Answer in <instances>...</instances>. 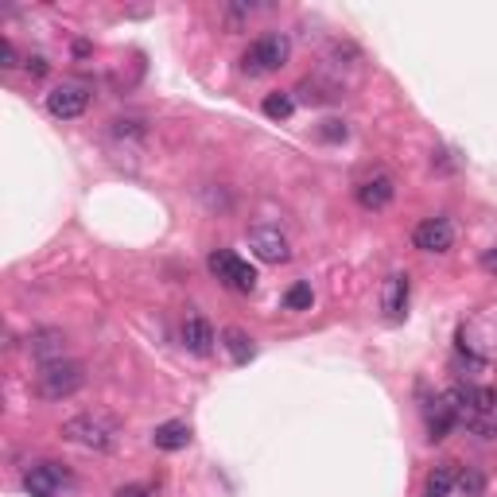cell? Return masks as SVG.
Returning a JSON list of instances; mask_svg holds the SVG:
<instances>
[{
	"instance_id": "cell-22",
	"label": "cell",
	"mask_w": 497,
	"mask_h": 497,
	"mask_svg": "<svg viewBox=\"0 0 497 497\" xmlns=\"http://www.w3.org/2000/svg\"><path fill=\"white\" fill-rule=\"evenodd\" d=\"M0 58H4V63H0L4 70H12V66H16V47H12L8 39H4V47H0Z\"/></svg>"
},
{
	"instance_id": "cell-13",
	"label": "cell",
	"mask_w": 497,
	"mask_h": 497,
	"mask_svg": "<svg viewBox=\"0 0 497 497\" xmlns=\"http://www.w3.org/2000/svg\"><path fill=\"white\" fill-rule=\"evenodd\" d=\"M152 443H156V451H183L191 443V428L183 420H168L152 432Z\"/></svg>"
},
{
	"instance_id": "cell-18",
	"label": "cell",
	"mask_w": 497,
	"mask_h": 497,
	"mask_svg": "<svg viewBox=\"0 0 497 497\" xmlns=\"http://www.w3.org/2000/svg\"><path fill=\"white\" fill-rule=\"evenodd\" d=\"M311 303H315V292H311V283H303V280L283 292V307H288V311H311Z\"/></svg>"
},
{
	"instance_id": "cell-5",
	"label": "cell",
	"mask_w": 497,
	"mask_h": 497,
	"mask_svg": "<svg viewBox=\"0 0 497 497\" xmlns=\"http://www.w3.org/2000/svg\"><path fill=\"white\" fill-rule=\"evenodd\" d=\"M86 105H90V90L82 82H63V86L47 93V113L58 117V121H74V117L86 113Z\"/></svg>"
},
{
	"instance_id": "cell-17",
	"label": "cell",
	"mask_w": 497,
	"mask_h": 497,
	"mask_svg": "<svg viewBox=\"0 0 497 497\" xmlns=\"http://www.w3.org/2000/svg\"><path fill=\"white\" fill-rule=\"evenodd\" d=\"M260 109H265L268 121H288V117L295 113V98H292V93H268Z\"/></svg>"
},
{
	"instance_id": "cell-3",
	"label": "cell",
	"mask_w": 497,
	"mask_h": 497,
	"mask_svg": "<svg viewBox=\"0 0 497 497\" xmlns=\"http://www.w3.org/2000/svg\"><path fill=\"white\" fill-rule=\"evenodd\" d=\"M63 440L86 447V451H109L117 443V428L101 416H74L63 423Z\"/></svg>"
},
{
	"instance_id": "cell-15",
	"label": "cell",
	"mask_w": 497,
	"mask_h": 497,
	"mask_svg": "<svg viewBox=\"0 0 497 497\" xmlns=\"http://www.w3.org/2000/svg\"><path fill=\"white\" fill-rule=\"evenodd\" d=\"M222 346L230 350V358L238 362V365H245V362H253V358H257V346H253V338H248L245 330H238V327H230L226 335H222Z\"/></svg>"
},
{
	"instance_id": "cell-20",
	"label": "cell",
	"mask_w": 497,
	"mask_h": 497,
	"mask_svg": "<svg viewBox=\"0 0 497 497\" xmlns=\"http://www.w3.org/2000/svg\"><path fill=\"white\" fill-rule=\"evenodd\" d=\"M458 486H463V493H482V486H486V482H482V475H475V470H470V475H463V482H458Z\"/></svg>"
},
{
	"instance_id": "cell-11",
	"label": "cell",
	"mask_w": 497,
	"mask_h": 497,
	"mask_svg": "<svg viewBox=\"0 0 497 497\" xmlns=\"http://www.w3.org/2000/svg\"><path fill=\"white\" fill-rule=\"evenodd\" d=\"M214 342H218V338H214V327H210L203 315H191V318L183 323V346L191 350L195 358H206V353L214 350Z\"/></svg>"
},
{
	"instance_id": "cell-24",
	"label": "cell",
	"mask_w": 497,
	"mask_h": 497,
	"mask_svg": "<svg viewBox=\"0 0 497 497\" xmlns=\"http://www.w3.org/2000/svg\"><path fill=\"white\" fill-rule=\"evenodd\" d=\"M28 70H31V74H35V78H39V74H47V63H43V58H39V55H35V58H28Z\"/></svg>"
},
{
	"instance_id": "cell-9",
	"label": "cell",
	"mask_w": 497,
	"mask_h": 497,
	"mask_svg": "<svg viewBox=\"0 0 497 497\" xmlns=\"http://www.w3.org/2000/svg\"><path fill=\"white\" fill-rule=\"evenodd\" d=\"M412 241H416V248H423V253H447V248L455 245V226L447 218H428L416 226Z\"/></svg>"
},
{
	"instance_id": "cell-14",
	"label": "cell",
	"mask_w": 497,
	"mask_h": 497,
	"mask_svg": "<svg viewBox=\"0 0 497 497\" xmlns=\"http://www.w3.org/2000/svg\"><path fill=\"white\" fill-rule=\"evenodd\" d=\"M381 307L393 318L405 315V307H408V276H400V272H393V276L385 280V288H381Z\"/></svg>"
},
{
	"instance_id": "cell-7",
	"label": "cell",
	"mask_w": 497,
	"mask_h": 497,
	"mask_svg": "<svg viewBox=\"0 0 497 497\" xmlns=\"http://www.w3.org/2000/svg\"><path fill=\"white\" fill-rule=\"evenodd\" d=\"M248 248H253L265 265H283V260L292 257V245L276 226H253L248 230Z\"/></svg>"
},
{
	"instance_id": "cell-23",
	"label": "cell",
	"mask_w": 497,
	"mask_h": 497,
	"mask_svg": "<svg viewBox=\"0 0 497 497\" xmlns=\"http://www.w3.org/2000/svg\"><path fill=\"white\" fill-rule=\"evenodd\" d=\"M482 268H486L490 276H497V248H486V257H482Z\"/></svg>"
},
{
	"instance_id": "cell-10",
	"label": "cell",
	"mask_w": 497,
	"mask_h": 497,
	"mask_svg": "<svg viewBox=\"0 0 497 497\" xmlns=\"http://www.w3.org/2000/svg\"><path fill=\"white\" fill-rule=\"evenodd\" d=\"M455 423H458V412H455V405H451V397L432 400V405H428V440H432V443L447 440Z\"/></svg>"
},
{
	"instance_id": "cell-21",
	"label": "cell",
	"mask_w": 497,
	"mask_h": 497,
	"mask_svg": "<svg viewBox=\"0 0 497 497\" xmlns=\"http://www.w3.org/2000/svg\"><path fill=\"white\" fill-rule=\"evenodd\" d=\"M113 497H156V493H152L148 486H121V490H117Z\"/></svg>"
},
{
	"instance_id": "cell-16",
	"label": "cell",
	"mask_w": 497,
	"mask_h": 497,
	"mask_svg": "<svg viewBox=\"0 0 497 497\" xmlns=\"http://www.w3.org/2000/svg\"><path fill=\"white\" fill-rule=\"evenodd\" d=\"M455 486V466L451 463H443V466H435L428 482H423V497H447Z\"/></svg>"
},
{
	"instance_id": "cell-8",
	"label": "cell",
	"mask_w": 497,
	"mask_h": 497,
	"mask_svg": "<svg viewBox=\"0 0 497 497\" xmlns=\"http://www.w3.org/2000/svg\"><path fill=\"white\" fill-rule=\"evenodd\" d=\"M353 198H358V206H365V210H385V206L397 198V183H393V175H385V171L365 175V179H362L358 187H353Z\"/></svg>"
},
{
	"instance_id": "cell-1",
	"label": "cell",
	"mask_w": 497,
	"mask_h": 497,
	"mask_svg": "<svg viewBox=\"0 0 497 497\" xmlns=\"http://www.w3.org/2000/svg\"><path fill=\"white\" fill-rule=\"evenodd\" d=\"M288 55H292L288 35H283V31H268V35H260V39L241 55V70H245L248 78L272 74V70H280L283 63H288Z\"/></svg>"
},
{
	"instance_id": "cell-19",
	"label": "cell",
	"mask_w": 497,
	"mask_h": 497,
	"mask_svg": "<svg viewBox=\"0 0 497 497\" xmlns=\"http://www.w3.org/2000/svg\"><path fill=\"white\" fill-rule=\"evenodd\" d=\"M318 136H323V140H346V125H342V121H323Z\"/></svg>"
},
{
	"instance_id": "cell-4",
	"label": "cell",
	"mask_w": 497,
	"mask_h": 497,
	"mask_svg": "<svg viewBox=\"0 0 497 497\" xmlns=\"http://www.w3.org/2000/svg\"><path fill=\"white\" fill-rule=\"evenodd\" d=\"M210 272H214V276L226 283V288H233V292H253L257 288V268L253 265H245L241 257H233L230 248H214V253H210Z\"/></svg>"
},
{
	"instance_id": "cell-12",
	"label": "cell",
	"mask_w": 497,
	"mask_h": 497,
	"mask_svg": "<svg viewBox=\"0 0 497 497\" xmlns=\"http://www.w3.org/2000/svg\"><path fill=\"white\" fill-rule=\"evenodd\" d=\"M63 350H66V338L58 330H35L28 338V353L39 365H51V362H63Z\"/></svg>"
},
{
	"instance_id": "cell-6",
	"label": "cell",
	"mask_w": 497,
	"mask_h": 497,
	"mask_svg": "<svg viewBox=\"0 0 497 497\" xmlns=\"http://www.w3.org/2000/svg\"><path fill=\"white\" fill-rule=\"evenodd\" d=\"M66 482H70V475L58 463H35L23 470V490L31 497H58Z\"/></svg>"
},
{
	"instance_id": "cell-2",
	"label": "cell",
	"mask_w": 497,
	"mask_h": 497,
	"mask_svg": "<svg viewBox=\"0 0 497 497\" xmlns=\"http://www.w3.org/2000/svg\"><path fill=\"white\" fill-rule=\"evenodd\" d=\"M82 381H86V370L78 362H51V365H39L35 373V393L43 400H63V397H74Z\"/></svg>"
}]
</instances>
